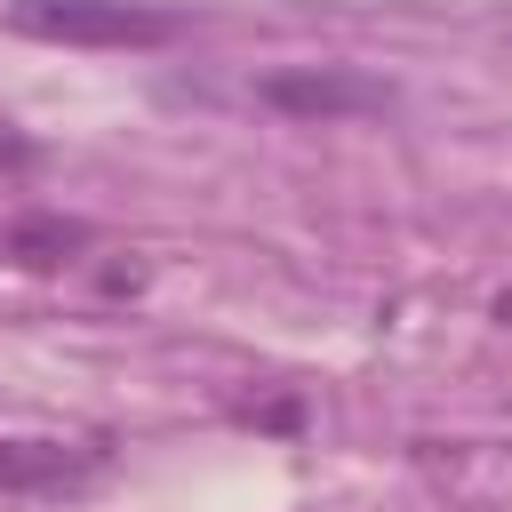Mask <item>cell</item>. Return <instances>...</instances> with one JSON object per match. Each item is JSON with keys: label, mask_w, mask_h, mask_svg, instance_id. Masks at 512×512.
<instances>
[{"label": "cell", "mask_w": 512, "mask_h": 512, "mask_svg": "<svg viewBox=\"0 0 512 512\" xmlns=\"http://www.w3.org/2000/svg\"><path fill=\"white\" fill-rule=\"evenodd\" d=\"M256 104L288 120H360V112H392V80L360 64H280L256 80Z\"/></svg>", "instance_id": "7a4b0ae2"}, {"label": "cell", "mask_w": 512, "mask_h": 512, "mask_svg": "<svg viewBox=\"0 0 512 512\" xmlns=\"http://www.w3.org/2000/svg\"><path fill=\"white\" fill-rule=\"evenodd\" d=\"M8 24L56 48H160L184 32V16L160 0H8Z\"/></svg>", "instance_id": "6da1fadb"}, {"label": "cell", "mask_w": 512, "mask_h": 512, "mask_svg": "<svg viewBox=\"0 0 512 512\" xmlns=\"http://www.w3.org/2000/svg\"><path fill=\"white\" fill-rule=\"evenodd\" d=\"M80 248H88V224H72V216H16V224L0 232V256H16V264H32V272L80 256Z\"/></svg>", "instance_id": "277c9868"}, {"label": "cell", "mask_w": 512, "mask_h": 512, "mask_svg": "<svg viewBox=\"0 0 512 512\" xmlns=\"http://www.w3.org/2000/svg\"><path fill=\"white\" fill-rule=\"evenodd\" d=\"M32 160H40V144H32L16 120H0V168H32Z\"/></svg>", "instance_id": "5b68a950"}, {"label": "cell", "mask_w": 512, "mask_h": 512, "mask_svg": "<svg viewBox=\"0 0 512 512\" xmlns=\"http://www.w3.org/2000/svg\"><path fill=\"white\" fill-rule=\"evenodd\" d=\"M104 464V448H64V440H0V496H40L72 488Z\"/></svg>", "instance_id": "3957f363"}, {"label": "cell", "mask_w": 512, "mask_h": 512, "mask_svg": "<svg viewBox=\"0 0 512 512\" xmlns=\"http://www.w3.org/2000/svg\"><path fill=\"white\" fill-rule=\"evenodd\" d=\"M496 320H504V328H512V288H504V296H496Z\"/></svg>", "instance_id": "8992f818"}]
</instances>
